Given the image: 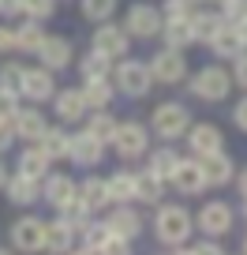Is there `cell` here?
<instances>
[{
	"label": "cell",
	"mask_w": 247,
	"mask_h": 255,
	"mask_svg": "<svg viewBox=\"0 0 247 255\" xmlns=\"http://www.w3.org/2000/svg\"><path fill=\"white\" fill-rule=\"evenodd\" d=\"M195 233V218L187 214V207L180 203H161L158 218H154V237L161 240L165 248H187V237Z\"/></svg>",
	"instance_id": "1"
},
{
	"label": "cell",
	"mask_w": 247,
	"mask_h": 255,
	"mask_svg": "<svg viewBox=\"0 0 247 255\" xmlns=\"http://www.w3.org/2000/svg\"><path fill=\"white\" fill-rule=\"evenodd\" d=\"M232 83L236 79L225 72L221 64H206V68H199V72L191 75V94L199 98V102H225Z\"/></svg>",
	"instance_id": "2"
},
{
	"label": "cell",
	"mask_w": 247,
	"mask_h": 255,
	"mask_svg": "<svg viewBox=\"0 0 247 255\" xmlns=\"http://www.w3.org/2000/svg\"><path fill=\"white\" fill-rule=\"evenodd\" d=\"M150 128L165 139V143H172V139L187 135L191 113H187V105H180V102H161L158 109H154V117H150Z\"/></svg>",
	"instance_id": "3"
},
{
	"label": "cell",
	"mask_w": 247,
	"mask_h": 255,
	"mask_svg": "<svg viewBox=\"0 0 247 255\" xmlns=\"http://www.w3.org/2000/svg\"><path fill=\"white\" fill-rule=\"evenodd\" d=\"M112 83H116L120 94L143 98L146 90H150V83H154V72H150V64H143V60H120L116 68H112Z\"/></svg>",
	"instance_id": "4"
},
{
	"label": "cell",
	"mask_w": 247,
	"mask_h": 255,
	"mask_svg": "<svg viewBox=\"0 0 247 255\" xmlns=\"http://www.w3.org/2000/svg\"><path fill=\"white\" fill-rule=\"evenodd\" d=\"M161 26H165V11H158L154 4H131L128 8V19H124V30L131 38H158Z\"/></svg>",
	"instance_id": "5"
},
{
	"label": "cell",
	"mask_w": 247,
	"mask_h": 255,
	"mask_svg": "<svg viewBox=\"0 0 247 255\" xmlns=\"http://www.w3.org/2000/svg\"><path fill=\"white\" fill-rule=\"evenodd\" d=\"M112 150L120 154V161H135L146 154V146H150V135H146V128L135 124V120H128V124L116 128V135H112Z\"/></svg>",
	"instance_id": "6"
},
{
	"label": "cell",
	"mask_w": 247,
	"mask_h": 255,
	"mask_svg": "<svg viewBox=\"0 0 247 255\" xmlns=\"http://www.w3.org/2000/svg\"><path fill=\"white\" fill-rule=\"evenodd\" d=\"M150 72H154V83H183L187 79V56H183V49H172L165 45L161 53H154L150 60Z\"/></svg>",
	"instance_id": "7"
},
{
	"label": "cell",
	"mask_w": 247,
	"mask_h": 255,
	"mask_svg": "<svg viewBox=\"0 0 247 255\" xmlns=\"http://www.w3.org/2000/svg\"><path fill=\"white\" fill-rule=\"evenodd\" d=\"M195 225H199V229L206 233V237H229V233H232V225H236V214H232V207H229V203L210 199L206 207L199 210Z\"/></svg>",
	"instance_id": "8"
},
{
	"label": "cell",
	"mask_w": 247,
	"mask_h": 255,
	"mask_svg": "<svg viewBox=\"0 0 247 255\" xmlns=\"http://www.w3.org/2000/svg\"><path fill=\"white\" fill-rule=\"evenodd\" d=\"M45 225L49 222H41V218H34V214L19 218V222L11 225V248H15V252H45Z\"/></svg>",
	"instance_id": "9"
},
{
	"label": "cell",
	"mask_w": 247,
	"mask_h": 255,
	"mask_svg": "<svg viewBox=\"0 0 247 255\" xmlns=\"http://www.w3.org/2000/svg\"><path fill=\"white\" fill-rule=\"evenodd\" d=\"M94 49L101 56H109V60H120V56H128V49H131V34L124 30V26H116V23L105 19V23L94 30Z\"/></svg>",
	"instance_id": "10"
},
{
	"label": "cell",
	"mask_w": 247,
	"mask_h": 255,
	"mask_svg": "<svg viewBox=\"0 0 247 255\" xmlns=\"http://www.w3.org/2000/svg\"><path fill=\"white\" fill-rule=\"evenodd\" d=\"M41 199L49 203V207H56V214L64 207H72L75 199H79V184L72 180V176L56 173V176H45V184H41Z\"/></svg>",
	"instance_id": "11"
},
{
	"label": "cell",
	"mask_w": 247,
	"mask_h": 255,
	"mask_svg": "<svg viewBox=\"0 0 247 255\" xmlns=\"http://www.w3.org/2000/svg\"><path fill=\"white\" fill-rule=\"evenodd\" d=\"M172 184L180 188V195H202L210 188L206 173H202V158H180V165L172 173Z\"/></svg>",
	"instance_id": "12"
},
{
	"label": "cell",
	"mask_w": 247,
	"mask_h": 255,
	"mask_svg": "<svg viewBox=\"0 0 247 255\" xmlns=\"http://www.w3.org/2000/svg\"><path fill=\"white\" fill-rule=\"evenodd\" d=\"M187 146H191L195 158H210L225 146V135L217 124H191L187 128Z\"/></svg>",
	"instance_id": "13"
},
{
	"label": "cell",
	"mask_w": 247,
	"mask_h": 255,
	"mask_svg": "<svg viewBox=\"0 0 247 255\" xmlns=\"http://www.w3.org/2000/svg\"><path fill=\"white\" fill-rule=\"evenodd\" d=\"M34 56H41V64H45L49 72H64L75 53H72V41H68V38H60V34H45V41L38 45Z\"/></svg>",
	"instance_id": "14"
},
{
	"label": "cell",
	"mask_w": 247,
	"mask_h": 255,
	"mask_svg": "<svg viewBox=\"0 0 247 255\" xmlns=\"http://www.w3.org/2000/svg\"><path fill=\"white\" fill-rule=\"evenodd\" d=\"M53 109L60 117V124H82L90 105L82 98V90H60V94H53Z\"/></svg>",
	"instance_id": "15"
},
{
	"label": "cell",
	"mask_w": 247,
	"mask_h": 255,
	"mask_svg": "<svg viewBox=\"0 0 247 255\" xmlns=\"http://www.w3.org/2000/svg\"><path fill=\"white\" fill-rule=\"evenodd\" d=\"M101 158H105V143L101 139H94L90 131L72 135V154H68V161H75L79 169H94Z\"/></svg>",
	"instance_id": "16"
},
{
	"label": "cell",
	"mask_w": 247,
	"mask_h": 255,
	"mask_svg": "<svg viewBox=\"0 0 247 255\" xmlns=\"http://www.w3.org/2000/svg\"><path fill=\"white\" fill-rule=\"evenodd\" d=\"M105 225H109L112 233H120V237H143V214H139L135 207H128V203H112V214L105 218Z\"/></svg>",
	"instance_id": "17"
},
{
	"label": "cell",
	"mask_w": 247,
	"mask_h": 255,
	"mask_svg": "<svg viewBox=\"0 0 247 255\" xmlns=\"http://www.w3.org/2000/svg\"><path fill=\"white\" fill-rule=\"evenodd\" d=\"M4 191H8L11 207H34L41 199V180L38 176H26V173H15V176H8Z\"/></svg>",
	"instance_id": "18"
},
{
	"label": "cell",
	"mask_w": 247,
	"mask_h": 255,
	"mask_svg": "<svg viewBox=\"0 0 247 255\" xmlns=\"http://www.w3.org/2000/svg\"><path fill=\"white\" fill-rule=\"evenodd\" d=\"M53 94H56V83H53V72H49L45 64L23 72V98H30V102H49Z\"/></svg>",
	"instance_id": "19"
},
{
	"label": "cell",
	"mask_w": 247,
	"mask_h": 255,
	"mask_svg": "<svg viewBox=\"0 0 247 255\" xmlns=\"http://www.w3.org/2000/svg\"><path fill=\"white\" fill-rule=\"evenodd\" d=\"M75 237H79V229H75V222L72 218H56V222H49L45 225V252H72L75 248Z\"/></svg>",
	"instance_id": "20"
},
{
	"label": "cell",
	"mask_w": 247,
	"mask_h": 255,
	"mask_svg": "<svg viewBox=\"0 0 247 255\" xmlns=\"http://www.w3.org/2000/svg\"><path fill=\"white\" fill-rule=\"evenodd\" d=\"M210 49H214V56H225V60H236L240 53H244V38H240V30H236V23H229L225 19L221 26H217V34L210 38Z\"/></svg>",
	"instance_id": "21"
},
{
	"label": "cell",
	"mask_w": 247,
	"mask_h": 255,
	"mask_svg": "<svg viewBox=\"0 0 247 255\" xmlns=\"http://www.w3.org/2000/svg\"><path fill=\"white\" fill-rule=\"evenodd\" d=\"M202 173H206V184H210V188H225V184L236 180V165H232V158H229L225 150L202 158Z\"/></svg>",
	"instance_id": "22"
},
{
	"label": "cell",
	"mask_w": 247,
	"mask_h": 255,
	"mask_svg": "<svg viewBox=\"0 0 247 255\" xmlns=\"http://www.w3.org/2000/svg\"><path fill=\"white\" fill-rule=\"evenodd\" d=\"M11 128H15V139H26V143H38L41 135H45V117H41L38 109H19L15 120H11Z\"/></svg>",
	"instance_id": "23"
},
{
	"label": "cell",
	"mask_w": 247,
	"mask_h": 255,
	"mask_svg": "<svg viewBox=\"0 0 247 255\" xmlns=\"http://www.w3.org/2000/svg\"><path fill=\"white\" fill-rule=\"evenodd\" d=\"M116 83L105 75V79H82V98H86L90 109H109V102L116 98Z\"/></svg>",
	"instance_id": "24"
},
{
	"label": "cell",
	"mask_w": 247,
	"mask_h": 255,
	"mask_svg": "<svg viewBox=\"0 0 247 255\" xmlns=\"http://www.w3.org/2000/svg\"><path fill=\"white\" fill-rule=\"evenodd\" d=\"M161 38H165V45H172V49H187V45H195L191 15H180V19H165V26H161Z\"/></svg>",
	"instance_id": "25"
},
{
	"label": "cell",
	"mask_w": 247,
	"mask_h": 255,
	"mask_svg": "<svg viewBox=\"0 0 247 255\" xmlns=\"http://www.w3.org/2000/svg\"><path fill=\"white\" fill-rule=\"evenodd\" d=\"M49 165H53V158L41 150V143H30L23 154H19V173H26V176L45 180V176H49Z\"/></svg>",
	"instance_id": "26"
},
{
	"label": "cell",
	"mask_w": 247,
	"mask_h": 255,
	"mask_svg": "<svg viewBox=\"0 0 247 255\" xmlns=\"http://www.w3.org/2000/svg\"><path fill=\"white\" fill-rule=\"evenodd\" d=\"M161 195H165V180H161L158 173H135V203H143V207H150V203H161Z\"/></svg>",
	"instance_id": "27"
},
{
	"label": "cell",
	"mask_w": 247,
	"mask_h": 255,
	"mask_svg": "<svg viewBox=\"0 0 247 255\" xmlns=\"http://www.w3.org/2000/svg\"><path fill=\"white\" fill-rule=\"evenodd\" d=\"M105 184L112 203H135V169H116Z\"/></svg>",
	"instance_id": "28"
},
{
	"label": "cell",
	"mask_w": 247,
	"mask_h": 255,
	"mask_svg": "<svg viewBox=\"0 0 247 255\" xmlns=\"http://www.w3.org/2000/svg\"><path fill=\"white\" fill-rule=\"evenodd\" d=\"M79 199L86 203L90 210L112 207V199H109V184H105L101 176H90V180H82V184H79Z\"/></svg>",
	"instance_id": "29"
},
{
	"label": "cell",
	"mask_w": 247,
	"mask_h": 255,
	"mask_svg": "<svg viewBox=\"0 0 247 255\" xmlns=\"http://www.w3.org/2000/svg\"><path fill=\"white\" fill-rule=\"evenodd\" d=\"M41 41H45V26L38 19H26V23L15 26V49L19 53H38Z\"/></svg>",
	"instance_id": "30"
},
{
	"label": "cell",
	"mask_w": 247,
	"mask_h": 255,
	"mask_svg": "<svg viewBox=\"0 0 247 255\" xmlns=\"http://www.w3.org/2000/svg\"><path fill=\"white\" fill-rule=\"evenodd\" d=\"M38 143H41V150H45L53 161H60V158L72 154V135H68L64 128H45V135H41Z\"/></svg>",
	"instance_id": "31"
},
{
	"label": "cell",
	"mask_w": 247,
	"mask_h": 255,
	"mask_svg": "<svg viewBox=\"0 0 247 255\" xmlns=\"http://www.w3.org/2000/svg\"><path fill=\"white\" fill-rule=\"evenodd\" d=\"M225 23L221 11H191V30H195V41L210 45V38L217 34V26Z\"/></svg>",
	"instance_id": "32"
},
{
	"label": "cell",
	"mask_w": 247,
	"mask_h": 255,
	"mask_svg": "<svg viewBox=\"0 0 247 255\" xmlns=\"http://www.w3.org/2000/svg\"><path fill=\"white\" fill-rule=\"evenodd\" d=\"M116 128H120V120L112 117V113H105V109H94V117H86V131L94 139H101L105 146L112 143V135H116Z\"/></svg>",
	"instance_id": "33"
},
{
	"label": "cell",
	"mask_w": 247,
	"mask_h": 255,
	"mask_svg": "<svg viewBox=\"0 0 247 255\" xmlns=\"http://www.w3.org/2000/svg\"><path fill=\"white\" fill-rule=\"evenodd\" d=\"M79 75L82 79H105V75H112V60L101 56L97 49H90V53L79 60Z\"/></svg>",
	"instance_id": "34"
},
{
	"label": "cell",
	"mask_w": 247,
	"mask_h": 255,
	"mask_svg": "<svg viewBox=\"0 0 247 255\" xmlns=\"http://www.w3.org/2000/svg\"><path fill=\"white\" fill-rule=\"evenodd\" d=\"M176 165H180V154L172 150V146H161V150H154L150 154V173H158L161 180H172V173H176Z\"/></svg>",
	"instance_id": "35"
},
{
	"label": "cell",
	"mask_w": 247,
	"mask_h": 255,
	"mask_svg": "<svg viewBox=\"0 0 247 255\" xmlns=\"http://www.w3.org/2000/svg\"><path fill=\"white\" fill-rule=\"evenodd\" d=\"M112 11H116V0H82V19L90 23H105L112 19Z\"/></svg>",
	"instance_id": "36"
},
{
	"label": "cell",
	"mask_w": 247,
	"mask_h": 255,
	"mask_svg": "<svg viewBox=\"0 0 247 255\" xmlns=\"http://www.w3.org/2000/svg\"><path fill=\"white\" fill-rule=\"evenodd\" d=\"M109 237V225L105 222H94V218H90V225L86 229H82V252H97V248H101V240Z\"/></svg>",
	"instance_id": "37"
},
{
	"label": "cell",
	"mask_w": 247,
	"mask_h": 255,
	"mask_svg": "<svg viewBox=\"0 0 247 255\" xmlns=\"http://www.w3.org/2000/svg\"><path fill=\"white\" fill-rule=\"evenodd\" d=\"M23 72L19 64H4L0 68V90H11V94H23Z\"/></svg>",
	"instance_id": "38"
},
{
	"label": "cell",
	"mask_w": 247,
	"mask_h": 255,
	"mask_svg": "<svg viewBox=\"0 0 247 255\" xmlns=\"http://www.w3.org/2000/svg\"><path fill=\"white\" fill-rule=\"evenodd\" d=\"M53 11H56V0H23V15L26 19L45 23V19H53Z\"/></svg>",
	"instance_id": "39"
},
{
	"label": "cell",
	"mask_w": 247,
	"mask_h": 255,
	"mask_svg": "<svg viewBox=\"0 0 247 255\" xmlns=\"http://www.w3.org/2000/svg\"><path fill=\"white\" fill-rule=\"evenodd\" d=\"M128 248H131V240H128V237H120V233H112V229H109V237L101 240V248H97V252H105V255H124Z\"/></svg>",
	"instance_id": "40"
},
{
	"label": "cell",
	"mask_w": 247,
	"mask_h": 255,
	"mask_svg": "<svg viewBox=\"0 0 247 255\" xmlns=\"http://www.w3.org/2000/svg\"><path fill=\"white\" fill-rule=\"evenodd\" d=\"M19 98H23V94H11V90H0V120H15V113L23 109V105H19Z\"/></svg>",
	"instance_id": "41"
},
{
	"label": "cell",
	"mask_w": 247,
	"mask_h": 255,
	"mask_svg": "<svg viewBox=\"0 0 247 255\" xmlns=\"http://www.w3.org/2000/svg\"><path fill=\"white\" fill-rule=\"evenodd\" d=\"M221 15L229 19V23H240V19L247 15V0H225V4H221Z\"/></svg>",
	"instance_id": "42"
},
{
	"label": "cell",
	"mask_w": 247,
	"mask_h": 255,
	"mask_svg": "<svg viewBox=\"0 0 247 255\" xmlns=\"http://www.w3.org/2000/svg\"><path fill=\"white\" fill-rule=\"evenodd\" d=\"M195 0H165V19H180V15H191Z\"/></svg>",
	"instance_id": "43"
},
{
	"label": "cell",
	"mask_w": 247,
	"mask_h": 255,
	"mask_svg": "<svg viewBox=\"0 0 247 255\" xmlns=\"http://www.w3.org/2000/svg\"><path fill=\"white\" fill-rule=\"evenodd\" d=\"M11 143H15V128H11V120H0V154L11 150Z\"/></svg>",
	"instance_id": "44"
},
{
	"label": "cell",
	"mask_w": 247,
	"mask_h": 255,
	"mask_svg": "<svg viewBox=\"0 0 247 255\" xmlns=\"http://www.w3.org/2000/svg\"><path fill=\"white\" fill-rule=\"evenodd\" d=\"M232 79H236L240 87L247 90V49H244V53L236 56V68H232Z\"/></svg>",
	"instance_id": "45"
},
{
	"label": "cell",
	"mask_w": 247,
	"mask_h": 255,
	"mask_svg": "<svg viewBox=\"0 0 247 255\" xmlns=\"http://www.w3.org/2000/svg\"><path fill=\"white\" fill-rule=\"evenodd\" d=\"M23 15V0H0V19H15Z\"/></svg>",
	"instance_id": "46"
},
{
	"label": "cell",
	"mask_w": 247,
	"mask_h": 255,
	"mask_svg": "<svg viewBox=\"0 0 247 255\" xmlns=\"http://www.w3.org/2000/svg\"><path fill=\"white\" fill-rule=\"evenodd\" d=\"M232 124H236L240 131H247V98L236 102V109H232Z\"/></svg>",
	"instance_id": "47"
},
{
	"label": "cell",
	"mask_w": 247,
	"mask_h": 255,
	"mask_svg": "<svg viewBox=\"0 0 247 255\" xmlns=\"http://www.w3.org/2000/svg\"><path fill=\"white\" fill-rule=\"evenodd\" d=\"M15 49V26H0V53Z\"/></svg>",
	"instance_id": "48"
},
{
	"label": "cell",
	"mask_w": 247,
	"mask_h": 255,
	"mask_svg": "<svg viewBox=\"0 0 247 255\" xmlns=\"http://www.w3.org/2000/svg\"><path fill=\"white\" fill-rule=\"evenodd\" d=\"M191 252L195 255H217V252H221V244H217V240H202V244H191Z\"/></svg>",
	"instance_id": "49"
},
{
	"label": "cell",
	"mask_w": 247,
	"mask_h": 255,
	"mask_svg": "<svg viewBox=\"0 0 247 255\" xmlns=\"http://www.w3.org/2000/svg\"><path fill=\"white\" fill-rule=\"evenodd\" d=\"M236 184H240V191L247 195V169H240V176H236Z\"/></svg>",
	"instance_id": "50"
},
{
	"label": "cell",
	"mask_w": 247,
	"mask_h": 255,
	"mask_svg": "<svg viewBox=\"0 0 247 255\" xmlns=\"http://www.w3.org/2000/svg\"><path fill=\"white\" fill-rule=\"evenodd\" d=\"M236 30H240V38H244V45H247V15H244V19L236 23Z\"/></svg>",
	"instance_id": "51"
},
{
	"label": "cell",
	"mask_w": 247,
	"mask_h": 255,
	"mask_svg": "<svg viewBox=\"0 0 247 255\" xmlns=\"http://www.w3.org/2000/svg\"><path fill=\"white\" fill-rule=\"evenodd\" d=\"M8 176H11V173H8V169H4V161H0V188L8 184Z\"/></svg>",
	"instance_id": "52"
},
{
	"label": "cell",
	"mask_w": 247,
	"mask_h": 255,
	"mask_svg": "<svg viewBox=\"0 0 247 255\" xmlns=\"http://www.w3.org/2000/svg\"><path fill=\"white\" fill-rule=\"evenodd\" d=\"M214 4H225V0H214Z\"/></svg>",
	"instance_id": "53"
},
{
	"label": "cell",
	"mask_w": 247,
	"mask_h": 255,
	"mask_svg": "<svg viewBox=\"0 0 247 255\" xmlns=\"http://www.w3.org/2000/svg\"><path fill=\"white\" fill-rule=\"evenodd\" d=\"M244 252H247V240H244Z\"/></svg>",
	"instance_id": "54"
},
{
	"label": "cell",
	"mask_w": 247,
	"mask_h": 255,
	"mask_svg": "<svg viewBox=\"0 0 247 255\" xmlns=\"http://www.w3.org/2000/svg\"><path fill=\"white\" fill-rule=\"evenodd\" d=\"M195 4H202V0H195Z\"/></svg>",
	"instance_id": "55"
},
{
	"label": "cell",
	"mask_w": 247,
	"mask_h": 255,
	"mask_svg": "<svg viewBox=\"0 0 247 255\" xmlns=\"http://www.w3.org/2000/svg\"><path fill=\"white\" fill-rule=\"evenodd\" d=\"M244 214H247V207H244Z\"/></svg>",
	"instance_id": "56"
}]
</instances>
